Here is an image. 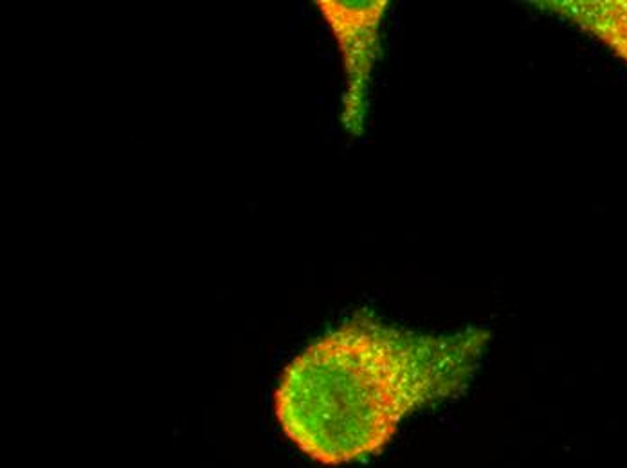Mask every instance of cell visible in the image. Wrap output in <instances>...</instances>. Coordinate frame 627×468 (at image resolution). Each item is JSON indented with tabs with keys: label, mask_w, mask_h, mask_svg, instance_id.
Returning a JSON list of instances; mask_svg holds the SVG:
<instances>
[{
	"label": "cell",
	"mask_w": 627,
	"mask_h": 468,
	"mask_svg": "<svg viewBox=\"0 0 627 468\" xmlns=\"http://www.w3.org/2000/svg\"><path fill=\"white\" fill-rule=\"evenodd\" d=\"M488 342L482 326L436 335L355 315L292 359L274 392V414L314 461H359L379 454L409 414L458 396Z\"/></svg>",
	"instance_id": "6da1fadb"
},
{
	"label": "cell",
	"mask_w": 627,
	"mask_h": 468,
	"mask_svg": "<svg viewBox=\"0 0 627 468\" xmlns=\"http://www.w3.org/2000/svg\"><path fill=\"white\" fill-rule=\"evenodd\" d=\"M533 6L595 36L627 65V0H541Z\"/></svg>",
	"instance_id": "3957f363"
},
{
	"label": "cell",
	"mask_w": 627,
	"mask_h": 468,
	"mask_svg": "<svg viewBox=\"0 0 627 468\" xmlns=\"http://www.w3.org/2000/svg\"><path fill=\"white\" fill-rule=\"evenodd\" d=\"M316 4L341 49L346 76L342 125L359 137L364 132L370 81L380 51V26L389 4L386 0H319Z\"/></svg>",
	"instance_id": "7a4b0ae2"
}]
</instances>
